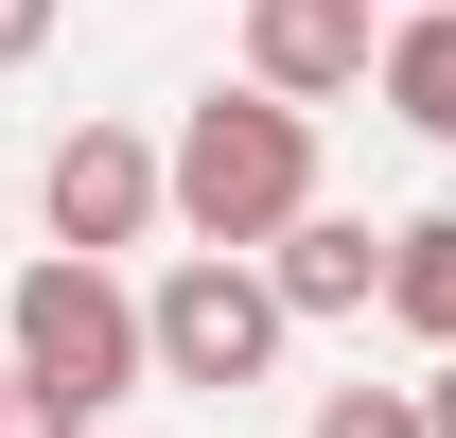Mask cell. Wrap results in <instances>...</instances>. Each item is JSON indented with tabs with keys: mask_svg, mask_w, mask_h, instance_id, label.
<instances>
[{
	"mask_svg": "<svg viewBox=\"0 0 456 438\" xmlns=\"http://www.w3.org/2000/svg\"><path fill=\"white\" fill-rule=\"evenodd\" d=\"M0 351H18V385H53V403H123L141 369V298H123V264H88V246H53V264L0 298Z\"/></svg>",
	"mask_w": 456,
	"mask_h": 438,
	"instance_id": "obj_2",
	"label": "cell"
},
{
	"mask_svg": "<svg viewBox=\"0 0 456 438\" xmlns=\"http://www.w3.org/2000/svg\"><path fill=\"white\" fill-rule=\"evenodd\" d=\"M281 333L298 316L264 298L246 246H193V264H159V298H141V369H159V385H264Z\"/></svg>",
	"mask_w": 456,
	"mask_h": 438,
	"instance_id": "obj_3",
	"label": "cell"
},
{
	"mask_svg": "<svg viewBox=\"0 0 456 438\" xmlns=\"http://www.w3.org/2000/svg\"><path fill=\"white\" fill-rule=\"evenodd\" d=\"M159 211L193 228V246H264V228L316 211V106H281V88H211V106L159 141Z\"/></svg>",
	"mask_w": 456,
	"mask_h": 438,
	"instance_id": "obj_1",
	"label": "cell"
},
{
	"mask_svg": "<svg viewBox=\"0 0 456 438\" xmlns=\"http://www.w3.org/2000/svg\"><path fill=\"white\" fill-rule=\"evenodd\" d=\"M36 211H53V246H88V264L141 246V228H159V141H141V123H70L53 175H36Z\"/></svg>",
	"mask_w": 456,
	"mask_h": 438,
	"instance_id": "obj_4",
	"label": "cell"
},
{
	"mask_svg": "<svg viewBox=\"0 0 456 438\" xmlns=\"http://www.w3.org/2000/svg\"><path fill=\"white\" fill-rule=\"evenodd\" d=\"M0 438H88V403H53V385H0Z\"/></svg>",
	"mask_w": 456,
	"mask_h": 438,
	"instance_id": "obj_10",
	"label": "cell"
},
{
	"mask_svg": "<svg viewBox=\"0 0 456 438\" xmlns=\"http://www.w3.org/2000/svg\"><path fill=\"white\" fill-rule=\"evenodd\" d=\"M0 385H18V351H0Z\"/></svg>",
	"mask_w": 456,
	"mask_h": 438,
	"instance_id": "obj_13",
	"label": "cell"
},
{
	"mask_svg": "<svg viewBox=\"0 0 456 438\" xmlns=\"http://www.w3.org/2000/svg\"><path fill=\"white\" fill-rule=\"evenodd\" d=\"M298 438H421V385H334Z\"/></svg>",
	"mask_w": 456,
	"mask_h": 438,
	"instance_id": "obj_9",
	"label": "cell"
},
{
	"mask_svg": "<svg viewBox=\"0 0 456 438\" xmlns=\"http://www.w3.org/2000/svg\"><path fill=\"white\" fill-rule=\"evenodd\" d=\"M421 438H456V351H439V385H421Z\"/></svg>",
	"mask_w": 456,
	"mask_h": 438,
	"instance_id": "obj_12",
	"label": "cell"
},
{
	"mask_svg": "<svg viewBox=\"0 0 456 438\" xmlns=\"http://www.w3.org/2000/svg\"><path fill=\"white\" fill-rule=\"evenodd\" d=\"M246 88H281V106L369 88V0H246Z\"/></svg>",
	"mask_w": 456,
	"mask_h": 438,
	"instance_id": "obj_5",
	"label": "cell"
},
{
	"mask_svg": "<svg viewBox=\"0 0 456 438\" xmlns=\"http://www.w3.org/2000/svg\"><path fill=\"white\" fill-rule=\"evenodd\" d=\"M421 351H456V211H421V228H387V280H369Z\"/></svg>",
	"mask_w": 456,
	"mask_h": 438,
	"instance_id": "obj_7",
	"label": "cell"
},
{
	"mask_svg": "<svg viewBox=\"0 0 456 438\" xmlns=\"http://www.w3.org/2000/svg\"><path fill=\"white\" fill-rule=\"evenodd\" d=\"M369 70H387V106L421 123V141H456V0H421V18H403Z\"/></svg>",
	"mask_w": 456,
	"mask_h": 438,
	"instance_id": "obj_8",
	"label": "cell"
},
{
	"mask_svg": "<svg viewBox=\"0 0 456 438\" xmlns=\"http://www.w3.org/2000/svg\"><path fill=\"white\" fill-rule=\"evenodd\" d=\"M246 264H264V298H281V316H369V280H387V228L298 211V228H264Z\"/></svg>",
	"mask_w": 456,
	"mask_h": 438,
	"instance_id": "obj_6",
	"label": "cell"
},
{
	"mask_svg": "<svg viewBox=\"0 0 456 438\" xmlns=\"http://www.w3.org/2000/svg\"><path fill=\"white\" fill-rule=\"evenodd\" d=\"M53 53V0H0V70H36Z\"/></svg>",
	"mask_w": 456,
	"mask_h": 438,
	"instance_id": "obj_11",
	"label": "cell"
}]
</instances>
